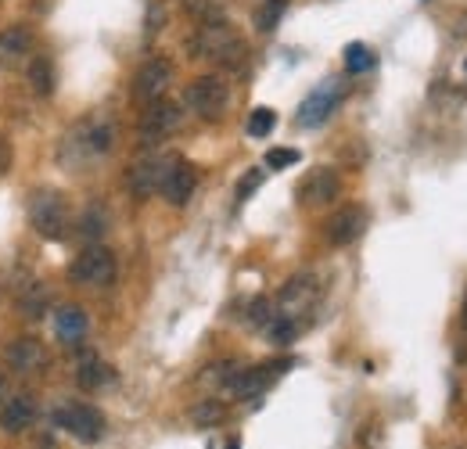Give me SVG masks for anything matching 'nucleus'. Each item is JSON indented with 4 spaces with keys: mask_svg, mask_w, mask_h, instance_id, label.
<instances>
[{
    "mask_svg": "<svg viewBox=\"0 0 467 449\" xmlns=\"http://www.w3.org/2000/svg\"><path fill=\"white\" fill-rule=\"evenodd\" d=\"M68 281L79 287H109L116 281V256L105 245L83 248L68 266Z\"/></svg>",
    "mask_w": 467,
    "mask_h": 449,
    "instance_id": "20e7f679",
    "label": "nucleus"
},
{
    "mask_svg": "<svg viewBox=\"0 0 467 449\" xmlns=\"http://www.w3.org/2000/svg\"><path fill=\"white\" fill-rule=\"evenodd\" d=\"M29 51H33V29H26V26L0 29V61L4 65H15V61L29 57Z\"/></svg>",
    "mask_w": 467,
    "mask_h": 449,
    "instance_id": "6ab92c4d",
    "label": "nucleus"
},
{
    "mask_svg": "<svg viewBox=\"0 0 467 449\" xmlns=\"http://www.w3.org/2000/svg\"><path fill=\"white\" fill-rule=\"evenodd\" d=\"M55 335L65 345H79L83 335H87V313L79 306H58L55 309Z\"/></svg>",
    "mask_w": 467,
    "mask_h": 449,
    "instance_id": "aec40b11",
    "label": "nucleus"
},
{
    "mask_svg": "<svg viewBox=\"0 0 467 449\" xmlns=\"http://www.w3.org/2000/svg\"><path fill=\"white\" fill-rule=\"evenodd\" d=\"M170 83H173V65H170V57H148V61L137 68V76H133V101L151 105V101L166 98Z\"/></svg>",
    "mask_w": 467,
    "mask_h": 449,
    "instance_id": "1a4fd4ad",
    "label": "nucleus"
},
{
    "mask_svg": "<svg viewBox=\"0 0 467 449\" xmlns=\"http://www.w3.org/2000/svg\"><path fill=\"white\" fill-rule=\"evenodd\" d=\"M33 417H36V402H33L29 392H11V399L0 406V428H4L7 435L26 432V428L33 424Z\"/></svg>",
    "mask_w": 467,
    "mask_h": 449,
    "instance_id": "f3484780",
    "label": "nucleus"
},
{
    "mask_svg": "<svg viewBox=\"0 0 467 449\" xmlns=\"http://www.w3.org/2000/svg\"><path fill=\"white\" fill-rule=\"evenodd\" d=\"M231 449H237V443H231Z\"/></svg>",
    "mask_w": 467,
    "mask_h": 449,
    "instance_id": "c9c22d12",
    "label": "nucleus"
},
{
    "mask_svg": "<svg viewBox=\"0 0 467 449\" xmlns=\"http://www.w3.org/2000/svg\"><path fill=\"white\" fill-rule=\"evenodd\" d=\"M183 7H187L191 18H198V26L223 18V4H220V0H183Z\"/></svg>",
    "mask_w": 467,
    "mask_h": 449,
    "instance_id": "a878e982",
    "label": "nucleus"
},
{
    "mask_svg": "<svg viewBox=\"0 0 467 449\" xmlns=\"http://www.w3.org/2000/svg\"><path fill=\"white\" fill-rule=\"evenodd\" d=\"M298 162V151L295 148H274L270 155H266V166L270 169H288Z\"/></svg>",
    "mask_w": 467,
    "mask_h": 449,
    "instance_id": "2f4dec72",
    "label": "nucleus"
},
{
    "mask_svg": "<svg viewBox=\"0 0 467 449\" xmlns=\"http://www.w3.org/2000/svg\"><path fill=\"white\" fill-rule=\"evenodd\" d=\"M285 11H288V0H263V4L255 7L252 22H255V29H259V33H274V29L281 26Z\"/></svg>",
    "mask_w": 467,
    "mask_h": 449,
    "instance_id": "5701e85b",
    "label": "nucleus"
},
{
    "mask_svg": "<svg viewBox=\"0 0 467 449\" xmlns=\"http://www.w3.org/2000/svg\"><path fill=\"white\" fill-rule=\"evenodd\" d=\"M277 126V112L274 109H255L248 115V137H266Z\"/></svg>",
    "mask_w": 467,
    "mask_h": 449,
    "instance_id": "c756f323",
    "label": "nucleus"
},
{
    "mask_svg": "<svg viewBox=\"0 0 467 449\" xmlns=\"http://www.w3.org/2000/svg\"><path fill=\"white\" fill-rule=\"evenodd\" d=\"M183 105L202 119H220L231 105V87L220 76H198L187 90H183Z\"/></svg>",
    "mask_w": 467,
    "mask_h": 449,
    "instance_id": "39448f33",
    "label": "nucleus"
},
{
    "mask_svg": "<svg viewBox=\"0 0 467 449\" xmlns=\"http://www.w3.org/2000/svg\"><path fill=\"white\" fill-rule=\"evenodd\" d=\"M180 126H183V109H180L176 101H166V98L151 101V105L144 109V115H140V137H144L148 144H159V141L173 137Z\"/></svg>",
    "mask_w": 467,
    "mask_h": 449,
    "instance_id": "9d476101",
    "label": "nucleus"
},
{
    "mask_svg": "<svg viewBox=\"0 0 467 449\" xmlns=\"http://www.w3.org/2000/svg\"><path fill=\"white\" fill-rule=\"evenodd\" d=\"M346 68H349L352 76L374 68V51H370L367 44H349V47H346Z\"/></svg>",
    "mask_w": 467,
    "mask_h": 449,
    "instance_id": "bb28decb",
    "label": "nucleus"
},
{
    "mask_svg": "<svg viewBox=\"0 0 467 449\" xmlns=\"http://www.w3.org/2000/svg\"><path fill=\"white\" fill-rule=\"evenodd\" d=\"M112 148H116V122L105 115H94V119L76 122L65 133L58 148V162L65 169H87L101 162L105 155H112Z\"/></svg>",
    "mask_w": 467,
    "mask_h": 449,
    "instance_id": "f257e3e1",
    "label": "nucleus"
},
{
    "mask_svg": "<svg viewBox=\"0 0 467 449\" xmlns=\"http://www.w3.org/2000/svg\"><path fill=\"white\" fill-rule=\"evenodd\" d=\"M29 87L40 94V98H51L55 94V61L51 57H33L29 65Z\"/></svg>",
    "mask_w": 467,
    "mask_h": 449,
    "instance_id": "4be33fe9",
    "label": "nucleus"
},
{
    "mask_svg": "<svg viewBox=\"0 0 467 449\" xmlns=\"http://www.w3.org/2000/svg\"><path fill=\"white\" fill-rule=\"evenodd\" d=\"M112 378H116V371H112L109 363H101V356H94V352H87V356L79 360V367H76V381H79V389H87V392H98V389L112 385Z\"/></svg>",
    "mask_w": 467,
    "mask_h": 449,
    "instance_id": "a211bd4d",
    "label": "nucleus"
},
{
    "mask_svg": "<svg viewBox=\"0 0 467 449\" xmlns=\"http://www.w3.org/2000/svg\"><path fill=\"white\" fill-rule=\"evenodd\" d=\"M464 68H467V61H464Z\"/></svg>",
    "mask_w": 467,
    "mask_h": 449,
    "instance_id": "e433bc0d",
    "label": "nucleus"
},
{
    "mask_svg": "<svg viewBox=\"0 0 467 449\" xmlns=\"http://www.w3.org/2000/svg\"><path fill=\"white\" fill-rule=\"evenodd\" d=\"M105 230H109V216H105L101 209H87V216L79 220V237L98 245V241L105 237Z\"/></svg>",
    "mask_w": 467,
    "mask_h": 449,
    "instance_id": "393cba45",
    "label": "nucleus"
},
{
    "mask_svg": "<svg viewBox=\"0 0 467 449\" xmlns=\"http://www.w3.org/2000/svg\"><path fill=\"white\" fill-rule=\"evenodd\" d=\"M317 298H320V281H317L313 274H295L292 281L281 287L274 313H277V317H288V320H298V324H302V320L313 313Z\"/></svg>",
    "mask_w": 467,
    "mask_h": 449,
    "instance_id": "423d86ee",
    "label": "nucleus"
},
{
    "mask_svg": "<svg viewBox=\"0 0 467 449\" xmlns=\"http://www.w3.org/2000/svg\"><path fill=\"white\" fill-rule=\"evenodd\" d=\"M170 162H173L170 155H144L140 162H133L130 172H126V187H130V194H137V198H151V194H159L162 176H166Z\"/></svg>",
    "mask_w": 467,
    "mask_h": 449,
    "instance_id": "f8f14e48",
    "label": "nucleus"
},
{
    "mask_svg": "<svg viewBox=\"0 0 467 449\" xmlns=\"http://www.w3.org/2000/svg\"><path fill=\"white\" fill-rule=\"evenodd\" d=\"M223 413H227V406L220 399H205V402H198L191 410V421L194 424H216V421H223Z\"/></svg>",
    "mask_w": 467,
    "mask_h": 449,
    "instance_id": "c85d7f7f",
    "label": "nucleus"
},
{
    "mask_svg": "<svg viewBox=\"0 0 467 449\" xmlns=\"http://www.w3.org/2000/svg\"><path fill=\"white\" fill-rule=\"evenodd\" d=\"M11 392H15V389L7 385V374H0V406H4L7 399H11Z\"/></svg>",
    "mask_w": 467,
    "mask_h": 449,
    "instance_id": "72a5a7b5",
    "label": "nucleus"
},
{
    "mask_svg": "<svg viewBox=\"0 0 467 449\" xmlns=\"http://www.w3.org/2000/svg\"><path fill=\"white\" fill-rule=\"evenodd\" d=\"M461 328L467 331V295H464V309H461Z\"/></svg>",
    "mask_w": 467,
    "mask_h": 449,
    "instance_id": "f704fd0d",
    "label": "nucleus"
},
{
    "mask_svg": "<svg viewBox=\"0 0 467 449\" xmlns=\"http://www.w3.org/2000/svg\"><path fill=\"white\" fill-rule=\"evenodd\" d=\"M18 306H22V313L29 320H40L47 313V306H51V291L44 284H29V287L18 291Z\"/></svg>",
    "mask_w": 467,
    "mask_h": 449,
    "instance_id": "412c9836",
    "label": "nucleus"
},
{
    "mask_svg": "<svg viewBox=\"0 0 467 449\" xmlns=\"http://www.w3.org/2000/svg\"><path fill=\"white\" fill-rule=\"evenodd\" d=\"M263 176H266L263 169H248V172L241 176V183H237V202H244V198H248L252 191H259V183H263Z\"/></svg>",
    "mask_w": 467,
    "mask_h": 449,
    "instance_id": "7c9ffc66",
    "label": "nucleus"
},
{
    "mask_svg": "<svg viewBox=\"0 0 467 449\" xmlns=\"http://www.w3.org/2000/svg\"><path fill=\"white\" fill-rule=\"evenodd\" d=\"M338 194H342V176H338L335 169H327V166L313 169V172H309V176L298 183V202H302L306 209L331 205Z\"/></svg>",
    "mask_w": 467,
    "mask_h": 449,
    "instance_id": "9b49d317",
    "label": "nucleus"
},
{
    "mask_svg": "<svg viewBox=\"0 0 467 449\" xmlns=\"http://www.w3.org/2000/svg\"><path fill=\"white\" fill-rule=\"evenodd\" d=\"M55 421H58L61 432H68L72 439H79L87 446L105 439V417H101V410H94L87 402H65L55 413Z\"/></svg>",
    "mask_w": 467,
    "mask_h": 449,
    "instance_id": "6e6552de",
    "label": "nucleus"
},
{
    "mask_svg": "<svg viewBox=\"0 0 467 449\" xmlns=\"http://www.w3.org/2000/svg\"><path fill=\"white\" fill-rule=\"evenodd\" d=\"M342 98H346V83H342V79H324V83L313 87V94L298 105V126H302V130L324 126L331 115L338 112Z\"/></svg>",
    "mask_w": 467,
    "mask_h": 449,
    "instance_id": "0eeeda50",
    "label": "nucleus"
},
{
    "mask_svg": "<svg viewBox=\"0 0 467 449\" xmlns=\"http://www.w3.org/2000/svg\"><path fill=\"white\" fill-rule=\"evenodd\" d=\"M29 224L47 241H61L68 234V205L58 191L40 187L29 194Z\"/></svg>",
    "mask_w": 467,
    "mask_h": 449,
    "instance_id": "7ed1b4c3",
    "label": "nucleus"
},
{
    "mask_svg": "<svg viewBox=\"0 0 467 449\" xmlns=\"http://www.w3.org/2000/svg\"><path fill=\"white\" fill-rule=\"evenodd\" d=\"M7 169H11V144L0 137V176H4Z\"/></svg>",
    "mask_w": 467,
    "mask_h": 449,
    "instance_id": "473e14b6",
    "label": "nucleus"
},
{
    "mask_svg": "<svg viewBox=\"0 0 467 449\" xmlns=\"http://www.w3.org/2000/svg\"><path fill=\"white\" fill-rule=\"evenodd\" d=\"M0 360H4V367L11 374H36V371L47 367V349L36 338H15V341L4 345V356Z\"/></svg>",
    "mask_w": 467,
    "mask_h": 449,
    "instance_id": "ddd939ff",
    "label": "nucleus"
},
{
    "mask_svg": "<svg viewBox=\"0 0 467 449\" xmlns=\"http://www.w3.org/2000/svg\"><path fill=\"white\" fill-rule=\"evenodd\" d=\"M281 371H285V363H259V367L237 371L231 381H227V389H231L234 395H259L277 381V374H281Z\"/></svg>",
    "mask_w": 467,
    "mask_h": 449,
    "instance_id": "dca6fc26",
    "label": "nucleus"
},
{
    "mask_svg": "<svg viewBox=\"0 0 467 449\" xmlns=\"http://www.w3.org/2000/svg\"><path fill=\"white\" fill-rule=\"evenodd\" d=\"M244 320H248V328H266L270 320H274V302L270 298H252L248 302V313H244Z\"/></svg>",
    "mask_w": 467,
    "mask_h": 449,
    "instance_id": "cd10ccee",
    "label": "nucleus"
},
{
    "mask_svg": "<svg viewBox=\"0 0 467 449\" xmlns=\"http://www.w3.org/2000/svg\"><path fill=\"white\" fill-rule=\"evenodd\" d=\"M187 51L194 57H202V61H216V65H231V68H237L248 55L241 33L223 18L220 22H202L194 29V37L187 40Z\"/></svg>",
    "mask_w": 467,
    "mask_h": 449,
    "instance_id": "f03ea898",
    "label": "nucleus"
},
{
    "mask_svg": "<svg viewBox=\"0 0 467 449\" xmlns=\"http://www.w3.org/2000/svg\"><path fill=\"white\" fill-rule=\"evenodd\" d=\"M298 331H302V324H298V320L277 317V313H274V320L266 324V338H270L274 345H292L295 338H298Z\"/></svg>",
    "mask_w": 467,
    "mask_h": 449,
    "instance_id": "b1692460",
    "label": "nucleus"
},
{
    "mask_svg": "<svg viewBox=\"0 0 467 449\" xmlns=\"http://www.w3.org/2000/svg\"><path fill=\"white\" fill-rule=\"evenodd\" d=\"M194 183H198L194 166H191V162H183V159H173L170 169H166V176H162L159 194H162L170 205H187V198L194 194Z\"/></svg>",
    "mask_w": 467,
    "mask_h": 449,
    "instance_id": "2eb2a0df",
    "label": "nucleus"
},
{
    "mask_svg": "<svg viewBox=\"0 0 467 449\" xmlns=\"http://www.w3.org/2000/svg\"><path fill=\"white\" fill-rule=\"evenodd\" d=\"M363 230H367V209H363V205H342L338 213L327 216L324 237H327L335 248H346L352 241H359Z\"/></svg>",
    "mask_w": 467,
    "mask_h": 449,
    "instance_id": "4468645a",
    "label": "nucleus"
}]
</instances>
